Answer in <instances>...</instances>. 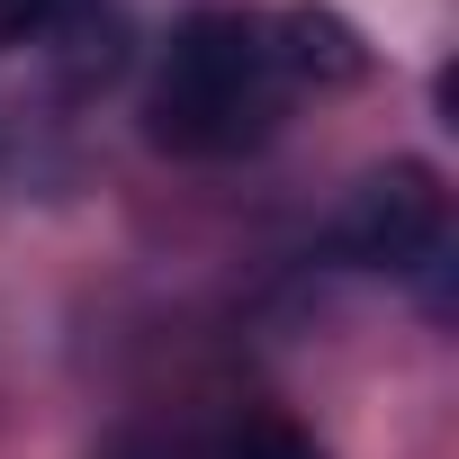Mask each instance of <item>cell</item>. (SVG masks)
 Returning a JSON list of instances; mask_svg holds the SVG:
<instances>
[{"mask_svg":"<svg viewBox=\"0 0 459 459\" xmlns=\"http://www.w3.org/2000/svg\"><path fill=\"white\" fill-rule=\"evenodd\" d=\"M280 55L271 28L253 10H198L189 28H171L162 64H153V100H144V135L180 162H225L271 135L280 117Z\"/></svg>","mask_w":459,"mask_h":459,"instance_id":"obj_1","label":"cell"},{"mask_svg":"<svg viewBox=\"0 0 459 459\" xmlns=\"http://www.w3.org/2000/svg\"><path fill=\"white\" fill-rule=\"evenodd\" d=\"M441 225H450V198H441V171L432 162H387L369 171L342 216H333V253L351 271H423L441 253Z\"/></svg>","mask_w":459,"mask_h":459,"instance_id":"obj_2","label":"cell"},{"mask_svg":"<svg viewBox=\"0 0 459 459\" xmlns=\"http://www.w3.org/2000/svg\"><path fill=\"white\" fill-rule=\"evenodd\" d=\"M271 55H280V82H316V91H342V82L369 73L360 28L333 19V10H289V19L271 28Z\"/></svg>","mask_w":459,"mask_h":459,"instance_id":"obj_3","label":"cell"},{"mask_svg":"<svg viewBox=\"0 0 459 459\" xmlns=\"http://www.w3.org/2000/svg\"><path fill=\"white\" fill-rule=\"evenodd\" d=\"M207 459H325V450H316V432L289 423V414H235V423L216 432Z\"/></svg>","mask_w":459,"mask_h":459,"instance_id":"obj_4","label":"cell"},{"mask_svg":"<svg viewBox=\"0 0 459 459\" xmlns=\"http://www.w3.org/2000/svg\"><path fill=\"white\" fill-rule=\"evenodd\" d=\"M82 19V0H0V46H37Z\"/></svg>","mask_w":459,"mask_h":459,"instance_id":"obj_5","label":"cell"},{"mask_svg":"<svg viewBox=\"0 0 459 459\" xmlns=\"http://www.w3.org/2000/svg\"><path fill=\"white\" fill-rule=\"evenodd\" d=\"M100 459H153V450H144V441H117V450H100Z\"/></svg>","mask_w":459,"mask_h":459,"instance_id":"obj_6","label":"cell"}]
</instances>
